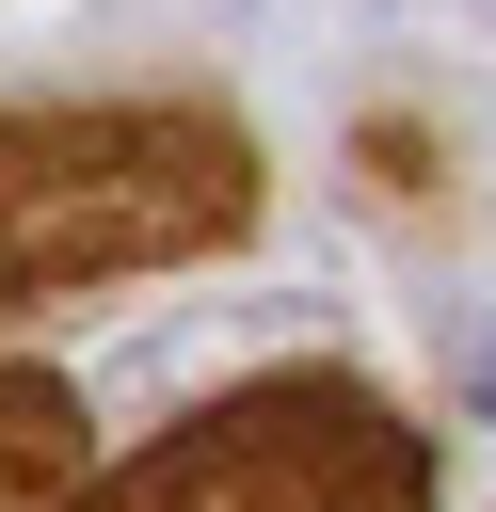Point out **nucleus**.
I'll use <instances>...</instances> for the list:
<instances>
[{"label":"nucleus","mask_w":496,"mask_h":512,"mask_svg":"<svg viewBox=\"0 0 496 512\" xmlns=\"http://www.w3.org/2000/svg\"><path fill=\"white\" fill-rule=\"evenodd\" d=\"M256 208V144L176 96H96V112H0V304L160 272Z\"/></svg>","instance_id":"f257e3e1"},{"label":"nucleus","mask_w":496,"mask_h":512,"mask_svg":"<svg viewBox=\"0 0 496 512\" xmlns=\"http://www.w3.org/2000/svg\"><path fill=\"white\" fill-rule=\"evenodd\" d=\"M80 512H432V448L352 368H272L176 416L144 464H112Z\"/></svg>","instance_id":"f03ea898"},{"label":"nucleus","mask_w":496,"mask_h":512,"mask_svg":"<svg viewBox=\"0 0 496 512\" xmlns=\"http://www.w3.org/2000/svg\"><path fill=\"white\" fill-rule=\"evenodd\" d=\"M0 512H80V400L48 368H0Z\"/></svg>","instance_id":"7ed1b4c3"},{"label":"nucleus","mask_w":496,"mask_h":512,"mask_svg":"<svg viewBox=\"0 0 496 512\" xmlns=\"http://www.w3.org/2000/svg\"><path fill=\"white\" fill-rule=\"evenodd\" d=\"M464 416H496V352H480V368H464Z\"/></svg>","instance_id":"20e7f679"}]
</instances>
